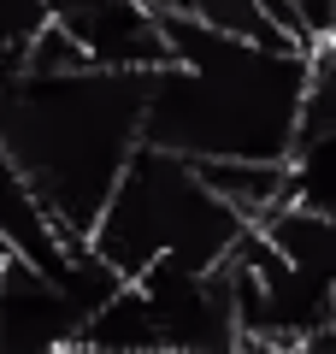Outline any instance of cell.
Here are the masks:
<instances>
[{"instance_id": "6da1fadb", "label": "cell", "mask_w": 336, "mask_h": 354, "mask_svg": "<svg viewBox=\"0 0 336 354\" xmlns=\"http://www.w3.org/2000/svg\"><path fill=\"white\" fill-rule=\"evenodd\" d=\"M242 230L248 225L236 218V207L218 201L212 183L189 160L136 142V153L124 160V171H118V183H112L106 207L95 213L83 242L118 278H142L160 260L207 272L230 254V242Z\"/></svg>"}, {"instance_id": "7a4b0ae2", "label": "cell", "mask_w": 336, "mask_h": 354, "mask_svg": "<svg viewBox=\"0 0 336 354\" xmlns=\"http://www.w3.org/2000/svg\"><path fill=\"white\" fill-rule=\"evenodd\" d=\"M142 290V301H148L153 313V337H160V348L171 354H200V348H230V342L242 337L236 325V295H230V278H224V266H207V272H195V266H148L142 278H130Z\"/></svg>"}, {"instance_id": "3957f363", "label": "cell", "mask_w": 336, "mask_h": 354, "mask_svg": "<svg viewBox=\"0 0 336 354\" xmlns=\"http://www.w3.org/2000/svg\"><path fill=\"white\" fill-rule=\"evenodd\" d=\"M59 30L83 48L95 71H160L165 65V12H153L148 0H95Z\"/></svg>"}, {"instance_id": "277c9868", "label": "cell", "mask_w": 336, "mask_h": 354, "mask_svg": "<svg viewBox=\"0 0 336 354\" xmlns=\"http://www.w3.org/2000/svg\"><path fill=\"white\" fill-rule=\"evenodd\" d=\"M0 242H6L18 260H30L36 272H48V266L65 254V242H71L48 218V207L36 201L30 177L12 165V153H6V148H0Z\"/></svg>"}, {"instance_id": "5b68a950", "label": "cell", "mask_w": 336, "mask_h": 354, "mask_svg": "<svg viewBox=\"0 0 336 354\" xmlns=\"http://www.w3.org/2000/svg\"><path fill=\"white\" fill-rule=\"evenodd\" d=\"M336 213H312L301 201H277L265 218H254V230L265 236V248L277 260L301 266V272H330L336 278Z\"/></svg>"}, {"instance_id": "8992f818", "label": "cell", "mask_w": 336, "mask_h": 354, "mask_svg": "<svg viewBox=\"0 0 336 354\" xmlns=\"http://www.w3.org/2000/svg\"><path fill=\"white\" fill-rule=\"evenodd\" d=\"M77 348H88V354L160 348V337H153V313H148V301H142L136 283H118V295H106V301L77 325Z\"/></svg>"}, {"instance_id": "52a82bcc", "label": "cell", "mask_w": 336, "mask_h": 354, "mask_svg": "<svg viewBox=\"0 0 336 354\" xmlns=\"http://www.w3.org/2000/svg\"><path fill=\"white\" fill-rule=\"evenodd\" d=\"M177 12H189L195 24L218 30V36H236V41H260V48H301L277 30V18L265 12L260 0H183ZM312 53V48H307Z\"/></svg>"}, {"instance_id": "ba28073f", "label": "cell", "mask_w": 336, "mask_h": 354, "mask_svg": "<svg viewBox=\"0 0 336 354\" xmlns=\"http://www.w3.org/2000/svg\"><path fill=\"white\" fill-rule=\"evenodd\" d=\"M230 354H289V342H272V337H236Z\"/></svg>"}, {"instance_id": "9c48e42d", "label": "cell", "mask_w": 336, "mask_h": 354, "mask_svg": "<svg viewBox=\"0 0 336 354\" xmlns=\"http://www.w3.org/2000/svg\"><path fill=\"white\" fill-rule=\"evenodd\" d=\"M289 354H336V342H330V330H312L307 342H295Z\"/></svg>"}, {"instance_id": "30bf717a", "label": "cell", "mask_w": 336, "mask_h": 354, "mask_svg": "<svg viewBox=\"0 0 336 354\" xmlns=\"http://www.w3.org/2000/svg\"><path fill=\"white\" fill-rule=\"evenodd\" d=\"M83 354H88V348H83ZM136 354H171V348H136Z\"/></svg>"}]
</instances>
